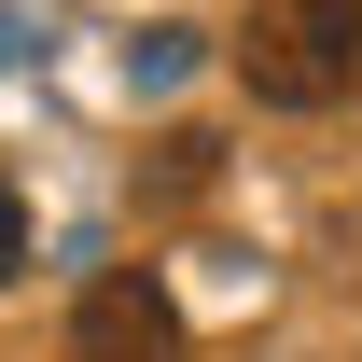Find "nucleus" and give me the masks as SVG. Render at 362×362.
Here are the masks:
<instances>
[{"label":"nucleus","instance_id":"obj_3","mask_svg":"<svg viewBox=\"0 0 362 362\" xmlns=\"http://www.w3.org/2000/svg\"><path fill=\"white\" fill-rule=\"evenodd\" d=\"M0 279H28V195L0 181Z\"/></svg>","mask_w":362,"mask_h":362},{"label":"nucleus","instance_id":"obj_2","mask_svg":"<svg viewBox=\"0 0 362 362\" xmlns=\"http://www.w3.org/2000/svg\"><path fill=\"white\" fill-rule=\"evenodd\" d=\"M70 362H181V293H168L153 265L84 279V307H70Z\"/></svg>","mask_w":362,"mask_h":362},{"label":"nucleus","instance_id":"obj_1","mask_svg":"<svg viewBox=\"0 0 362 362\" xmlns=\"http://www.w3.org/2000/svg\"><path fill=\"white\" fill-rule=\"evenodd\" d=\"M237 84L265 112H349L362 98V0H265L237 28Z\"/></svg>","mask_w":362,"mask_h":362}]
</instances>
